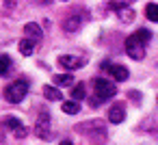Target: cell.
Returning <instances> with one entry per match:
<instances>
[{"mask_svg":"<svg viewBox=\"0 0 158 145\" xmlns=\"http://www.w3.org/2000/svg\"><path fill=\"white\" fill-rule=\"evenodd\" d=\"M61 108H63V113H67V115H76V113L80 110V104H78L76 100H74V102H63Z\"/></svg>","mask_w":158,"mask_h":145,"instance_id":"cell-16","label":"cell"},{"mask_svg":"<svg viewBox=\"0 0 158 145\" xmlns=\"http://www.w3.org/2000/svg\"><path fill=\"white\" fill-rule=\"evenodd\" d=\"M20 52H22L24 56H31V54L35 52V39H31V37L22 39V41H20Z\"/></svg>","mask_w":158,"mask_h":145,"instance_id":"cell-12","label":"cell"},{"mask_svg":"<svg viewBox=\"0 0 158 145\" xmlns=\"http://www.w3.org/2000/svg\"><path fill=\"white\" fill-rule=\"evenodd\" d=\"M126 52H128V56L130 59H134V61H141L143 56H145V41L134 33V35H130L128 39H126Z\"/></svg>","mask_w":158,"mask_h":145,"instance_id":"cell-2","label":"cell"},{"mask_svg":"<svg viewBox=\"0 0 158 145\" xmlns=\"http://www.w3.org/2000/svg\"><path fill=\"white\" fill-rule=\"evenodd\" d=\"M15 134H18V139H24V136H26V134H28V130H26V128H24V126H22V128H20V130H15Z\"/></svg>","mask_w":158,"mask_h":145,"instance_id":"cell-20","label":"cell"},{"mask_svg":"<svg viewBox=\"0 0 158 145\" xmlns=\"http://www.w3.org/2000/svg\"><path fill=\"white\" fill-rule=\"evenodd\" d=\"M52 80H54V85H74V76L72 74H56Z\"/></svg>","mask_w":158,"mask_h":145,"instance_id":"cell-15","label":"cell"},{"mask_svg":"<svg viewBox=\"0 0 158 145\" xmlns=\"http://www.w3.org/2000/svg\"><path fill=\"white\" fill-rule=\"evenodd\" d=\"M44 95H46L48 100H52V102H61V100H63V93H61L56 87H52V85H46V87H44Z\"/></svg>","mask_w":158,"mask_h":145,"instance_id":"cell-11","label":"cell"},{"mask_svg":"<svg viewBox=\"0 0 158 145\" xmlns=\"http://www.w3.org/2000/svg\"><path fill=\"white\" fill-rule=\"evenodd\" d=\"M5 128H9V130H20L22 128V121L18 119V117H5Z\"/></svg>","mask_w":158,"mask_h":145,"instance_id":"cell-17","label":"cell"},{"mask_svg":"<svg viewBox=\"0 0 158 145\" xmlns=\"http://www.w3.org/2000/svg\"><path fill=\"white\" fill-rule=\"evenodd\" d=\"M26 93H28V82L26 80H13L11 85H7V89H5V97H7V102H11V104H20L24 97H26Z\"/></svg>","mask_w":158,"mask_h":145,"instance_id":"cell-1","label":"cell"},{"mask_svg":"<svg viewBox=\"0 0 158 145\" xmlns=\"http://www.w3.org/2000/svg\"><path fill=\"white\" fill-rule=\"evenodd\" d=\"M35 134L39 139H50V113H46V110L39 113L37 123H35Z\"/></svg>","mask_w":158,"mask_h":145,"instance_id":"cell-4","label":"cell"},{"mask_svg":"<svg viewBox=\"0 0 158 145\" xmlns=\"http://www.w3.org/2000/svg\"><path fill=\"white\" fill-rule=\"evenodd\" d=\"M136 35H139V37H141V39L145 41V44H147V41L152 39V33H149L147 28H139V31H136Z\"/></svg>","mask_w":158,"mask_h":145,"instance_id":"cell-19","label":"cell"},{"mask_svg":"<svg viewBox=\"0 0 158 145\" xmlns=\"http://www.w3.org/2000/svg\"><path fill=\"white\" fill-rule=\"evenodd\" d=\"M11 69V59L7 54H0V76H5Z\"/></svg>","mask_w":158,"mask_h":145,"instance_id":"cell-18","label":"cell"},{"mask_svg":"<svg viewBox=\"0 0 158 145\" xmlns=\"http://www.w3.org/2000/svg\"><path fill=\"white\" fill-rule=\"evenodd\" d=\"M106 69L113 74V78H115L117 82H123V80H128V76H130V74H128V69H126L123 65H108V63H106Z\"/></svg>","mask_w":158,"mask_h":145,"instance_id":"cell-9","label":"cell"},{"mask_svg":"<svg viewBox=\"0 0 158 145\" xmlns=\"http://www.w3.org/2000/svg\"><path fill=\"white\" fill-rule=\"evenodd\" d=\"M85 95H87V89H85L82 82H78V85L72 87V100H82Z\"/></svg>","mask_w":158,"mask_h":145,"instance_id":"cell-13","label":"cell"},{"mask_svg":"<svg viewBox=\"0 0 158 145\" xmlns=\"http://www.w3.org/2000/svg\"><path fill=\"white\" fill-rule=\"evenodd\" d=\"M145 15H147V20L158 22V5H156V2H149V5L145 7Z\"/></svg>","mask_w":158,"mask_h":145,"instance_id":"cell-14","label":"cell"},{"mask_svg":"<svg viewBox=\"0 0 158 145\" xmlns=\"http://www.w3.org/2000/svg\"><path fill=\"white\" fill-rule=\"evenodd\" d=\"M59 145H74V143H72V141H61Z\"/></svg>","mask_w":158,"mask_h":145,"instance_id":"cell-21","label":"cell"},{"mask_svg":"<svg viewBox=\"0 0 158 145\" xmlns=\"http://www.w3.org/2000/svg\"><path fill=\"white\" fill-rule=\"evenodd\" d=\"M110 9H115V11H117V15H119V20H121L123 24H130V22L134 20V11H132V9H128V7H123V5H119V2H113V5H110Z\"/></svg>","mask_w":158,"mask_h":145,"instance_id":"cell-7","label":"cell"},{"mask_svg":"<svg viewBox=\"0 0 158 145\" xmlns=\"http://www.w3.org/2000/svg\"><path fill=\"white\" fill-rule=\"evenodd\" d=\"M82 22H85V18H82L80 13H72V15H67V18L63 20V31H65V33H76V31L82 26Z\"/></svg>","mask_w":158,"mask_h":145,"instance_id":"cell-6","label":"cell"},{"mask_svg":"<svg viewBox=\"0 0 158 145\" xmlns=\"http://www.w3.org/2000/svg\"><path fill=\"white\" fill-rule=\"evenodd\" d=\"M123 119H126V110H123L121 104H115V106L108 108V121L110 123H121Z\"/></svg>","mask_w":158,"mask_h":145,"instance_id":"cell-8","label":"cell"},{"mask_svg":"<svg viewBox=\"0 0 158 145\" xmlns=\"http://www.w3.org/2000/svg\"><path fill=\"white\" fill-rule=\"evenodd\" d=\"M126 2H132V0H126Z\"/></svg>","mask_w":158,"mask_h":145,"instance_id":"cell-22","label":"cell"},{"mask_svg":"<svg viewBox=\"0 0 158 145\" xmlns=\"http://www.w3.org/2000/svg\"><path fill=\"white\" fill-rule=\"evenodd\" d=\"M24 33H26L31 39H35V41H39V39H41V35H44V33H41V28H39V24H35V22H28V24L24 26Z\"/></svg>","mask_w":158,"mask_h":145,"instance_id":"cell-10","label":"cell"},{"mask_svg":"<svg viewBox=\"0 0 158 145\" xmlns=\"http://www.w3.org/2000/svg\"><path fill=\"white\" fill-rule=\"evenodd\" d=\"M63 2H67V0H63Z\"/></svg>","mask_w":158,"mask_h":145,"instance_id":"cell-23","label":"cell"},{"mask_svg":"<svg viewBox=\"0 0 158 145\" xmlns=\"http://www.w3.org/2000/svg\"><path fill=\"white\" fill-rule=\"evenodd\" d=\"M95 93H98V100H110L117 95V85H113L104 78H98L95 80Z\"/></svg>","mask_w":158,"mask_h":145,"instance_id":"cell-3","label":"cell"},{"mask_svg":"<svg viewBox=\"0 0 158 145\" xmlns=\"http://www.w3.org/2000/svg\"><path fill=\"white\" fill-rule=\"evenodd\" d=\"M85 63H87L85 56H72V54H63V56H59V65H61L63 69H69V72L80 69Z\"/></svg>","mask_w":158,"mask_h":145,"instance_id":"cell-5","label":"cell"}]
</instances>
